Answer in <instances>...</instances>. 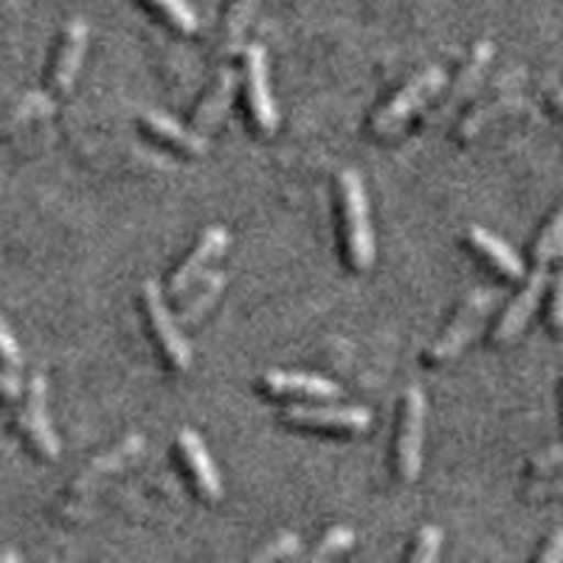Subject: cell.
<instances>
[{
  "label": "cell",
  "instance_id": "6da1fadb",
  "mask_svg": "<svg viewBox=\"0 0 563 563\" xmlns=\"http://www.w3.org/2000/svg\"><path fill=\"white\" fill-rule=\"evenodd\" d=\"M341 214H344L346 254L358 271H369L375 263V238L369 223V200L364 180L355 169L341 173Z\"/></svg>",
  "mask_w": 563,
  "mask_h": 563
},
{
  "label": "cell",
  "instance_id": "7a4b0ae2",
  "mask_svg": "<svg viewBox=\"0 0 563 563\" xmlns=\"http://www.w3.org/2000/svg\"><path fill=\"white\" fill-rule=\"evenodd\" d=\"M442 85H445V70H442L440 65H431V68L420 70L411 82H406L404 88L397 90V97L391 99L386 108H380L378 113H375L372 130L378 135H389L395 133L397 128H404L411 115L434 97L437 90H442Z\"/></svg>",
  "mask_w": 563,
  "mask_h": 563
},
{
  "label": "cell",
  "instance_id": "3957f363",
  "mask_svg": "<svg viewBox=\"0 0 563 563\" xmlns=\"http://www.w3.org/2000/svg\"><path fill=\"white\" fill-rule=\"evenodd\" d=\"M141 305H144V313H147L150 327H153L155 341H158V346L169 358V364L175 369H189L192 366V350H189L184 333H180V324L169 313L164 290H161L155 279H147L141 285Z\"/></svg>",
  "mask_w": 563,
  "mask_h": 563
},
{
  "label": "cell",
  "instance_id": "277c9868",
  "mask_svg": "<svg viewBox=\"0 0 563 563\" xmlns=\"http://www.w3.org/2000/svg\"><path fill=\"white\" fill-rule=\"evenodd\" d=\"M496 301H499V290H476V294L467 296V301L460 308L456 319L449 324V330H445L429 350L431 364H445V361L456 358V355L465 350L467 341L474 339L476 327L482 324V319L496 308Z\"/></svg>",
  "mask_w": 563,
  "mask_h": 563
},
{
  "label": "cell",
  "instance_id": "5b68a950",
  "mask_svg": "<svg viewBox=\"0 0 563 563\" xmlns=\"http://www.w3.org/2000/svg\"><path fill=\"white\" fill-rule=\"evenodd\" d=\"M422 437H426V395L420 386H409L404 395V417L397 434V474L415 482L422 465Z\"/></svg>",
  "mask_w": 563,
  "mask_h": 563
},
{
  "label": "cell",
  "instance_id": "8992f818",
  "mask_svg": "<svg viewBox=\"0 0 563 563\" xmlns=\"http://www.w3.org/2000/svg\"><path fill=\"white\" fill-rule=\"evenodd\" d=\"M282 420L290 429L310 431H366L372 422L369 409L364 406H288Z\"/></svg>",
  "mask_w": 563,
  "mask_h": 563
},
{
  "label": "cell",
  "instance_id": "52a82bcc",
  "mask_svg": "<svg viewBox=\"0 0 563 563\" xmlns=\"http://www.w3.org/2000/svg\"><path fill=\"white\" fill-rule=\"evenodd\" d=\"M245 90H249V108L254 113L256 128L263 133H274L279 124L274 93L268 79V54L260 43L245 45Z\"/></svg>",
  "mask_w": 563,
  "mask_h": 563
},
{
  "label": "cell",
  "instance_id": "ba28073f",
  "mask_svg": "<svg viewBox=\"0 0 563 563\" xmlns=\"http://www.w3.org/2000/svg\"><path fill=\"white\" fill-rule=\"evenodd\" d=\"M45 400H48V386H45L43 375H34L29 380L26 391V406L20 411V429L26 434V440L32 442L34 451H37L43 460H57L59 456V440L52 429V420H48V411H45Z\"/></svg>",
  "mask_w": 563,
  "mask_h": 563
},
{
  "label": "cell",
  "instance_id": "9c48e42d",
  "mask_svg": "<svg viewBox=\"0 0 563 563\" xmlns=\"http://www.w3.org/2000/svg\"><path fill=\"white\" fill-rule=\"evenodd\" d=\"M225 245H229V231H225L223 225H211V229H206L203 234H200L198 245L192 249V254L186 256L184 263L178 265V271L173 274V279H169L167 296L178 299L180 294H186V290L192 288L195 282H200V276L209 271V265L223 254Z\"/></svg>",
  "mask_w": 563,
  "mask_h": 563
},
{
  "label": "cell",
  "instance_id": "30bf717a",
  "mask_svg": "<svg viewBox=\"0 0 563 563\" xmlns=\"http://www.w3.org/2000/svg\"><path fill=\"white\" fill-rule=\"evenodd\" d=\"M178 451L184 465L189 467V474H192L195 487L203 496L206 501H220L223 499V482H220L218 467L211 462L209 449H206V442L200 440L198 431L192 429H180L178 431Z\"/></svg>",
  "mask_w": 563,
  "mask_h": 563
},
{
  "label": "cell",
  "instance_id": "8fae6325",
  "mask_svg": "<svg viewBox=\"0 0 563 563\" xmlns=\"http://www.w3.org/2000/svg\"><path fill=\"white\" fill-rule=\"evenodd\" d=\"M88 37L90 29L82 18H74L68 26H65L63 43H59L57 59H54L52 68V88L57 90V93H68V90L74 88V82H77L85 52H88Z\"/></svg>",
  "mask_w": 563,
  "mask_h": 563
},
{
  "label": "cell",
  "instance_id": "7c38bea8",
  "mask_svg": "<svg viewBox=\"0 0 563 563\" xmlns=\"http://www.w3.org/2000/svg\"><path fill=\"white\" fill-rule=\"evenodd\" d=\"M544 288H547V265H536V271L530 274V279H527V285L521 288V294L510 301V308L505 310L501 321L496 324V333H493V341H496V344H510V341L525 330L530 316L536 313Z\"/></svg>",
  "mask_w": 563,
  "mask_h": 563
},
{
  "label": "cell",
  "instance_id": "4fadbf2b",
  "mask_svg": "<svg viewBox=\"0 0 563 563\" xmlns=\"http://www.w3.org/2000/svg\"><path fill=\"white\" fill-rule=\"evenodd\" d=\"M268 395H299L319 397V400H335L341 395V386L333 380L308 375V372H268L263 378Z\"/></svg>",
  "mask_w": 563,
  "mask_h": 563
},
{
  "label": "cell",
  "instance_id": "5bb4252c",
  "mask_svg": "<svg viewBox=\"0 0 563 563\" xmlns=\"http://www.w3.org/2000/svg\"><path fill=\"white\" fill-rule=\"evenodd\" d=\"M465 238H467V245H471L479 256H485L487 263L499 271L501 276H507V279H521V276H525V263H521V256L516 254L505 240H499L496 234L482 229V225H471Z\"/></svg>",
  "mask_w": 563,
  "mask_h": 563
},
{
  "label": "cell",
  "instance_id": "9a60e30c",
  "mask_svg": "<svg viewBox=\"0 0 563 563\" xmlns=\"http://www.w3.org/2000/svg\"><path fill=\"white\" fill-rule=\"evenodd\" d=\"M144 445H147V440H144V437L130 434L128 440H122L119 445H113V449L104 451L102 456H97V460L90 462L82 474H79V479L74 482V490H88V487L93 485V482L102 479V476L115 474L119 467H124V465H130L133 460H139V456L144 454Z\"/></svg>",
  "mask_w": 563,
  "mask_h": 563
},
{
  "label": "cell",
  "instance_id": "2e32d148",
  "mask_svg": "<svg viewBox=\"0 0 563 563\" xmlns=\"http://www.w3.org/2000/svg\"><path fill=\"white\" fill-rule=\"evenodd\" d=\"M490 59H493V43L490 40H479V43L474 45V54H471L467 65L462 68L460 79L454 82L451 97L442 102L440 110H437V119H445V115L454 113V110L460 108V104L465 102V99L471 97L476 88H479V79L485 77V70H487V65H490Z\"/></svg>",
  "mask_w": 563,
  "mask_h": 563
},
{
  "label": "cell",
  "instance_id": "e0dca14e",
  "mask_svg": "<svg viewBox=\"0 0 563 563\" xmlns=\"http://www.w3.org/2000/svg\"><path fill=\"white\" fill-rule=\"evenodd\" d=\"M141 122H144V128H147L155 139L169 141V144H175V147L184 150V153L203 155L206 147H209V144H206V135H200L198 130H186L184 124L175 122L173 115L161 113V110H144V113H141Z\"/></svg>",
  "mask_w": 563,
  "mask_h": 563
},
{
  "label": "cell",
  "instance_id": "ac0fdd59",
  "mask_svg": "<svg viewBox=\"0 0 563 563\" xmlns=\"http://www.w3.org/2000/svg\"><path fill=\"white\" fill-rule=\"evenodd\" d=\"M234 88H238V74L231 68L223 70L218 77V82H214V88L209 90V97L203 99V104H200L198 113H195V130H198L200 135H209L211 130L223 122L225 110H229L231 104V97H234Z\"/></svg>",
  "mask_w": 563,
  "mask_h": 563
},
{
  "label": "cell",
  "instance_id": "d6986e66",
  "mask_svg": "<svg viewBox=\"0 0 563 563\" xmlns=\"http://www.w3.org/2000/svg\"><path fill=\"white\" fill-rule=\"evenodd\" d=\"M225 279H229V276H225L223 271H211V274L200 276L198 290H195V294L189 296L184 305H180L178 324L180 327L198 324V321L206 316V310H209L211 305L220 299V294H223V288H225Z\"/></svg>",
  "mask_w": 563,
  "mask_h": 563
},
{
  "label": "cell",
  "instance_id": "ffe728a7",
  "mask_svg": "<svg viewBox=\"0 0 563 563\" xmlns=\"http://www.w3.org/2000/svg\"><path fill=\"white\" fill-rule=\"evenodd\" d=\"M260 0H234L229 20H225V37H223V57H238L243 52L245 34H249L251 18H254Z\"/></svg>",
  "mask_w": 563,
  "mask_h": 563
},
{
  "label": "cell",
  "instance_id": "44dd1931",
  "mask_svg": "<svg viewBox=\"0 0 563 563\" xmlns=\"http://www.w3.org/2000/svg\"><path fill=\"white\" fill-rule=\"evenodd\" d=\"M54 113V102L52 97H45V93H29V97L20 99L12 110L7 113V119L0 122V139H7V135L18 133L23 124L34 122L40 115Z\"/></svg>",
  "mask_w": 563,
  "mask_h": 563
},
{
  "label": "cell",
  "instance_id": "7402d4cb",
  "mask_svg": "<svg viewBox=\"0 0 563 563\" xmlns=\"http://www.w3.org/2000/svg\"><path fill=\"white\" fill-rule=\"evenodd\" d=\"M563 254V203L547 223L544 234L536 243V265H550L555 256Z\"/></svg>",
  "mask_w": 563,
  "mask_h": 563
},
{
  "label": "cell",
  "instance_id": "603a6c76",
  "mask_svg": "<svg viewBox=\"0 0 563 563\" xmlns=\"http://www.w3.org/2000/svg\"><path fill=\"white\" fill-rule=\"evenodd\" d=\"M352 544H355V532H352L350 527H330V530L324 532V538L316 544V550L310 552V561L324 563L330 561V558L341 555V552L352 550Z\"/></svg>",
  "mask_w": 563,
  "mask_h": 563
},
{
  "label": "cell",
  "instance_id": "cb8c5ba5",
  "mask_svg": "<svg viewBox=\"0 0 563 563\" xmlns=\"http://www.w3.org/2000/svg\"><path fill=\"white\" fill-rule=\"evenodd\" d=\"M507 108H512V99L510 97H496V99H493V102L482 104V108L476 110V113H471L465 119V122H462L460 139L462 141H471V139H474V135H479V130L485 128L487 122H493V119H496V115H499V113H505Z\"/></svg>",
  "mask_w": 563,
  "mask_h": 563
},
{
  "label": "cell",
  "instance_id": "d4e9b609",
  "mask_svg": "<svg viewBox=\"0 0 563 563\" xmlns=\"http://www.w3.org/2000/svg\"><path fill=\"white\" fill-rule=\"evenodd\" d=\"M150 3L180 32H198V14H195V9L186 0H150Z\"/></svg>",
  "mask_w": 563,
  "mask_h": 563
},
{
  "label": "cell",
  "instance_id": "484cf974",
  "mask_svg": "<svg viewBox=\"0 0 563 563\" xmlns=\"http://www.w3.org/2000/svg\"><path fill=\"white\" fill-rule=\"evenodd\" d=\"M301 550V538L296 532H282L276 536L274 541L263 547V550L256 552L251 561L254 563H274V561H288V558H296Z\"/></svg>",
  "mask_w": 563,
  "mask_h": 563
},
{
  "label": "cell",
  "instance_id": "4316f807",
  "mask_svg": "<svg viewBox=\"0 0 563 563\" xmlns=\"http://www.w3.org/2000/svg\"><path fill=\"white\" fill-rule=\"evenodd\" d=\"M440 547H442V530L434 525H426L420 532H417L415 550L409 552L411 563H431L440 558Z\"/></svg>",
  "mask_w": 563,
  "mask_h": 563
},
{
  "label": "cell",
  "instance_id": "83f0119b",
  "mask_svg": "<svg viewBox=\"0 0 563 563\" xmlns=\"http://www.w3.org/2000/svg\"><path fill=\"white\" fill-rule=\"evenodd\" d=\"M0 361L9 366V369L18 372L23 366V355H20V346L14 341L12 330L7 327V321L0 319Z\"/></svg>",
  "mask_w": 563,
  "mask_h": 563
},
{
  "label": "cell",
  "instance_id": "f1b7e54d",
  "mask_svg": "<svg viewBox=\"0 0 563 563\" xmlns=\"http://www.w3.org/2000/svg\"><path fill=\"white\" fill-rule=\"evenodd\" d=\"M550 321L555 330H561L563 333V254H561V271H558V279H555V296H552Z\"/></svg>",
  "mask_w": 563,
  "mask_h": 563
},
{
  "label": "cell",
  "instance_id": "f546056e",
  "mask_svg": "<svg viewBox=\"0 0 563 563\" xmlns=\"http://www.w3.org/2000/svg\"><path fill=\"white\" fill-rule=\"evenodd\" d=\"M558 465H563V445H552V449H547L544 454H538L536 460H532V471H536V474H544V471Z\"/></svg>",
  "mask_w": 563,
  "mask_h": 563
},
{
  "label": "cell",
  "instance_id": "4dcf8cb0",
  "mask_svg": "<svg viewBox=\"0 0 563 563\" xmlns=\"http://www.w3.org/2000/svg\"><path fill=\"white\" fill-rule=\"evenodd\" d=\"M538 561L541 563H561L563 561V527L561 530L552 532L550 541H547V547L541 550V555H538Z\"/></svg>",
  "mask_w": 563,
  "mask_h": 563
},
{
  "label": "cell",
  "instance_id": "1f68e13d",
  "mask_svg": "<svg viewBox=\"0 0 563 563\" xmlns=\"http://www.w3.org/2000/svg\"><path fill=\"white\" fill-rule=\"evenodd\" d=\"M20 391H23V386H20L14 369H0V397L3 400H18Z\"/></svg>",
  "mask_w": 563,
  "mask_h": 563
},
{
  "label": "cell",
  "instance_id": "d6a6232c",
  "mask_svg": "<svg viewBox=\"0 0 563 563\" xmlns=\"http://www.w3.org/2000/svg\"><path fill=\"white\" fill-rule=\"evenodd\" d=\"M550 104H552V108H555V110H563V90H558L555 97L550 99Z\"/></svg>",
  "mask_w": 563,
  "mask_h": 563
},
{
  "label": "cell",
  "instance_id": "836d02e7",
  "mask_svg": "<svg viewBox=\"0 0 563 563\" xmlns=\"http://www.w3.org/2000/svg\"><path fill=\"white\" fill-rule=\"evenodd\" d=\"M0 561H20L18 552H0Z\"/></svg>",
  "mask_w": 563,
  "mask_h": 563
}]
</instances>
